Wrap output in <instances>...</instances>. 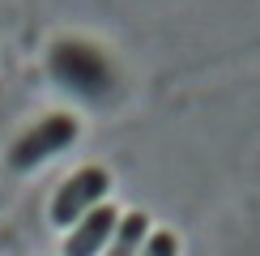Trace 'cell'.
Returning a JSON list of instances; mask_svg holds the SVG:
<instances>
[{
  "instance_id": "cell-1",
  "label": "cell",
  "mask_w": 260,
  "mask_h": 256,
  "mask_svg": "<svg viewBox=\"0 0 260 256\" xmlns=\"http://www.w3.org/2000/svg\"><path fill=\"white\" fill-rule=\"evenodd\" d=\"M56 73H60L69 85L85 90V94H99L103 85H107V64H103V56H94L90 47H77V43H69V47L56 51Z\"/></svg>"
},
{
  "instance_id": "cell-2",
  "label": "cell",
  "mask_w": 260,
  "mask_h": 256,
  "mask_svg": "<svg viewBox=\"0 0 260 256\" xmlns=\"http://www.w3.org/2000/svg\"><path fill=\"white\" fill-rule=\"evenodd\" d=\"M103 188H107L103 171H81V175L56 197V209H51V213H56V222H69L73 213H81L85 205H94V201L103 197Z\"/></svg>"
},
{
  "instance_id": "cell-3",
  "label": "cell",
  "mask_w": 260,
  "mask_h": 256,
  "mask_svg": "<svg viewBox=\"0 0 260 256\" xmlns=\"http://www.w3.org/2000/svg\"><path fill=\"white\" fill-rule=\"evenodd\" d=\"M73 133H77V124L64 115V120H47L39 128L35 137H26V141L17 145V154H13V163H35V158H43L47 149H60V145H69L73 141Z\"/></svg>"
},
{
  "instance_id": "cell-4",
  "label": "cell",
  "mask_w": 260,
  "mask_h": 256,
  "mask_svg": "<svg viewBox=\"0 0 260 256\" xmlns=\"http://www.w3.org/2000/svg\"><path fill=\"white\" fill-rule=\"evenodd\" d=\"M111 222H115V213L111 209H94V218H85L77 235L69 239V256H94L103 248V239H107V231H111Z\"/></svg>"
},
{
  "instance_id": "cell-5",
  "label": "cell",
  "mask_w": 260,
  "mask_h": 256,
  "mask_svg": "<svg viewBox=\"0 0 260 256\" xmlns=\"http://www.w3.org/2000/svg\"><path fill=\"white\" fill-rule=\"evenodd\" d=\"M141 235H145V218H141V213H133V218L124 222V231H120V239H115L111 256H133V248H137Z\"/></svg>"
},
{
  "instance_id": "cell-6",
  "label": "cell",
  "mask_w": 260,
  "mask_h": 256,
  "mask_svg": "<svg viewBox=\"0 0 260 256\" xmlns=\"http://www.w3.org/2000/svg\"><path fill=\"white\" fill-rule=\"evenodd\" d=\"M149 256H175V235H158L154 248H149Z\"/></svg>"
}]
</instances>
